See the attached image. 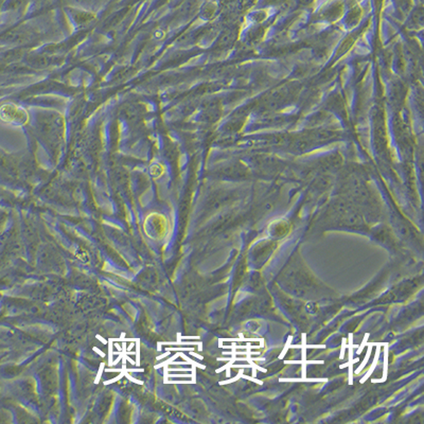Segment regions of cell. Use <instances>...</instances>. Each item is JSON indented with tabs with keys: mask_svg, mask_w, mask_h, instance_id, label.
<instances>
[{
	"mask_svg": "<svg viewBox=\"0 0 424 424\" xmlns=\"http://www.w3.org/2000/svg\"><path fill=\"white\" fill-rule=\"evenodd\" d=\"M0 117L5 121L18 122L21 119V110L13 105H5L0 109Z\"/></svg>",
	"mask_w": 424,
	"mask_h": 424,
	"instance_id": "6da1fadb",
	"label": "cell"
}]
</instances>
